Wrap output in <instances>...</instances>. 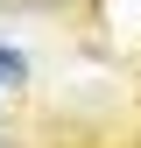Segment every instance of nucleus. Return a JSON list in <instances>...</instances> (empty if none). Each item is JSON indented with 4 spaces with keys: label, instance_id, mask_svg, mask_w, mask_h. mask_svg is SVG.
<instances>
[{
    "label": "nucleus",
    "instance_id": "obj_1",
    "mask_svg": "<svg viewBox=\"0 0 141 148\" xmlns=\"http://www.w3.org/2000/svg\"><path fill=\"white\" fill-rule=\"evenodd\" d=\"M21 78H28V57L14 42H0V85H21Z\"/></svg>",
    "mask_w": 141,
    "mask_h": 148
}]
</instances>
